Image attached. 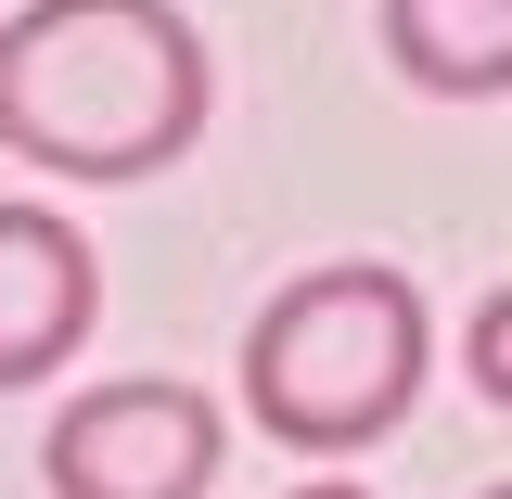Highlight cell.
Instances as JSON below:
<instances>
[{
	"mask_svg": "<svg viewBox=\"0 0 512 499\" xmlns=\"http://www.w3.org/2000/svg\"><path fill=\"white\" fill-rule=\"evenodd\" d=\"M487 499H500V487H487Z\"/></svg>",
	"mask_w": 512,
	"mask_h": 499,
	"instance_id": "cell-8",
	"label": "cell"
},
{
	"mask_svg": "<svg viewBox=\"0 0 512 499\" xmlns=\"http://www.w3.org/2000/svg\"><path fill=\"white\" fill-rule=\"evenodd\" d=\"M103 320V256L64 231L52 205L0 192V384H52Z\"/></svg>",
	"mask_w": 512,
	"mask_h": 499,
	"instance_id": "cell-4",
	"label": "cell"
},
{
	"mask_svg": "<svg viewBox=\"0 0 512 499\" xmlns=\"http://www.w3.org/2000/svg\"><path fill=\"white\" fill-rule=\"evenodd\" d=\"M384 52L436 103H500L512 90V0H384Z\"/></svg>",
	"mask_w": 512,
	"mask_h": 499,
	"instance_id": "cell-5",
	"label": "cell"
},
{
	"mask_svg": "<svg viewBox=\"0 0 512 499\" xmlns=\"http://www.w3.org/2000/svg\"><path fill=\"white\" fill-rule=\"evenodd\" d=\"M39 474H52V499H205L218 487V397L167 372L90 384V397H64Z\"/></svg>",
	"mask_w": 512,
	"mask_h": 499,
	"instance_id": "cell-3",
	"label": "cell"
},
{
	"mask_svg": "<svg viewBox=\"0 0 512 499\" xmlns=\"http://www.w3.org/2000/svg\"><path fill=\"white\" fill-rule=\"evenodd\" d=\"M295 499H372V487H346V474H320V487H295Z\"/></svg>",
	"mask_w": 512,
	"mask_h": 499,
	"instance_id": "cell-7",
	"label": "cell"
},
{
	"mask_svg": "<svg viewBox=\"0 0 512 499\" xmlns=\"http://www.w3.org/2000/svg\"><path fill=\"white\" fill-rule=\"evenodd\" d=\"M423 359H436V308L410 269L384 256H333V269H295L244 333V397L256 423L308 461H346L410 423L423 397Z\"/></svg>",
	"mask_w": 512,
	"mask_h": 499,
	"instance_id": "cell-2",
	"label": "cell"
},
{
	"mask_svg": "<svg viewBox=\"0 0 512 499\" xmlns=\"http://www.w3.org/2000/svg\"><path fill=\"white\" fill-rule=\"evenodd\" d=\"M205 26L180 0H26L0 26V141L52 180H154L205 141Z\"/></svg>",
	"mask_w": 512,
	"mask_h": 499,
	"instance_id": "cell-1",
	"label": "cell"
},
{
	"mask_svg": "<svg viewBox=\"0 0 512 499\" xmlns=\"http://www.w3.org/2000/svg\"><path fill=\"white\" fill-rule=\"evenodd\" d=\"M474 397H512V372H500V308H474Z\"/></svg>",
	"mask_w": 512,
	"mask_h": 499,
	"instance_id": "cell-6",
	"label": "cell"
}]
</instances>
